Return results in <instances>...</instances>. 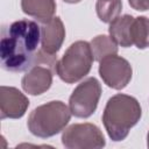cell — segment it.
Instances as JSON below:
<instances>
[{
    "label": "cell",
    "instance_id": "6da1fadb",
    "mask_svg": "<svg viewBox=\"0 0 149 149\" xmlns=\"http://www.w3.org/2000/svg\"><path fill=\"white\" fill-rule=\"evenodd\" d=\"M41 24L22 19L2 28L0 42L1 68L9 72L28 71L38 58Z\"/></svg>",
    "mask_w": 149,
    "mask_h": 149
},
{
    "label": "cell",
    "instance_id": "7a4b0ae2",
    "mask_svg": "<svg viewBox=\"0 0 149 149\" xmlns=\"http://www.w3.org/2000/svg\"><path fill=\"white\" fill-rule=\"evenodd\" d=\"M142 109L140 102L127 94H115L108 99L104 113L102 123L108 136L115 141H123L129 130L140 121Z\"/></svg>",
    "mask_w": 149,
    "mask_h": 149
},
{
    "label": "cell",
    "instance_id": "3957f363",
    "mask_svg": "<svg viewBox=\"0 0 149 149\" xmlns=\"http://www.w3.org/2000/svg\"><path fill=\"white\" fill-rule=\"evenodd\" d=\"M71 115L70 107L63 101L54 100L33 109L28 116L27 126L33 135L47 139L62 132L69 123Z\"/></svg>",
    "mask_w": 149,
    "mask_h": 149
},
{
    "label": "cell",
    "instance_id": "277c9868",
    "mask_svg": "<svg viewBox=\"0 0 149 149\" xmlns=\"http://www.w3.org/2000/svg\"><path fill=\"white\" fill-rule=\"evenodd\" d=\"M93 61L90 43L86 41H77L72 43L62 58L56 62L55 71L63 81L73 84L90 72Z\"/></svg>",
    "mask_w": 149,
    "mask_h": 149
},
{
    "label": "cell",
    "instance_id": "5b68a950",
    "mask_svg": "<svg viewBox=\"0 0 149 149\" xmlns=\"http://www.w3.org/2000/svg\"><path fill=\"white\" fill-rule=\"evenodd\" d=\"M56 62L55 55H49L41 49L37 62L21 80L23 91L31 95H40L48 91L52 84V70H55Z\"/></svg>",
    "mask_w": 149,
    "mask_h": 149
},
{
    "label": "cell",
    "instance_id": "8992f818",
    "mask_svg": "<svg viewBox=\"0 0 149 149\" xmlns=\"http://www.w3.org/2000/svg\"><path fill=\"white\" fill-rule=\"evenodd\" d=\"M100 95L101 85L94 77L83 80L73 90L69 99V107L72 115L81 119L91 116L98 107Z\"/></svg>",
    "mask_w": 149,
    "mask_h": 149
},
{
    "label": "cell",
    "instance_id": "52a82bcc",
    "mask_svg": "<svg viewBox=\"0 0 149 149\" xmlns=\"http://www.w3.org/2000/svg\"><path fill=\"white\" fill-rule=\"evenodd\" d=\"M62 143L68 149H95L105 147V137L93 123H74L62 134Z\"/></svg>",
    "mask_w": 149,
    "mask_h": 149
},
{
    "label": "cell",
    "instance_id": "ba28073f",
    "mask_svg": "<svg viewBox=\"0 0 149 149\" xmlns=\"http://www.w3.org/2000/svg\"><path fill=\"white\" fill-rule=\"evenodd\" d=\"M99 74L108 87L122 90L129 84L133 70L127 59L114 54L99 62Z\"/></svg>",
    "mask_w": 149,
    "mask_h": 149
},
{
    "label": "cell",
    "instance_id": "9c48e42d",
    "mask_svg": "<svg viewBox=\"0 0 149 149\" xmlns=\"http://www.w3.org/2000/svg\"><path fill=\"white\" fill-rule=\"evenodd\" d=\"M29 106L28 98L12 86L0 87V119H20Z\"/></svg>",
    "mask_w": 149,
    "mask_h": 149
},
{
    "label": "cell",
    "instance_id": "30bf717a",
    "mask_svg": "<svg viewBox=\"0 0 149 149\" xmlns=\"http://www.w3.org/2000/svg\"><path fill=\"white\" fill-rule=\"evenodd\" d=\"M65 38V28L58 16L41 23V49L49 54L56 55Z\"/></svg>",
    "mask_w": 149,
    "mask_h": 149
},
{
    "label": "cell",
    "instance_id": "8fae6325",
    "mask_svg": "<svg viewBox=\"0 0 149 149\" xmlns=\"http://www.w3.org/2000/svg\"><path fill=\"white\" fill-rule=\"evenodd\" d=\"M21 9L24 14L43 23L54 17L56 2L55 0H21Z\"/></svg>",
    "mask_w": 149,
    "mask_h": 149
},
{
    "label": "cell",
    "instance_id": "7c38bea8",
    "mask_svg": "<svg viewBox=\"0 0 149 149\" xmlns=\"http://www.w3.org/2000/svg\"><path fill=\"white\" fill-rule=\"evenodd\" d=\"M133 21H134V16L126 14L122 16H118L115 20H113L109 23V28H108L109 36L118 45H121L123 48H128L133 45L132 36H130Z\"/></svg>",
    "mask_w": 149,
    "mask_h": 149
},
{
    "label": "cell",
    "instance_id": "4fadbf2b",
    "mask_svg": "<svg viewBox=\"0 0 149 149\" xmlns=\"http://www.w3.org/2000/svg\"><path fill=\"white\" fill-rule=\"evenodd\" d=\"M132 42L137 49H147L149 47V19L146 16L134 17L132 24Z\"/></svg>",
    "mask_w": 149,
    "mask_h": 149
},
{
    "label": "cell",
    "instance_id": "5bb4252c",
    "mask_svg": "<svg viewBox=\"0 0 149 149\" xmlns=\"http://www.w3.org/2000/svg\"><path fill=\"white\" fill-rule=\"evenodd\" d=\"M90 45L92 49L93 58L98 62L109 55L118 54V44L112 40L111 36L98 35L91 41Z\"/></svg>",
    "mask_w": 149,
    "mask_h": 149
},
{
    "label": "cell",
    "instance_id": "9a60e30c",
    "mask_svg": "<svg viewBox=\"0 0 149 149\" xmlns=\"http://www.w3.org/2000/svg\"><path fill=\"white\" fill-rule=\"evenodd\" d=\"M122 9L121 0H98L95 3L97 15L100 21L111 23L118 16H120Z\"/></svg>",
    "mask_w": 149,
    "mask_h": 149
},
{
    "label": "cell",
    "instance_id": "2e32d148",
    "mask_svg": "<svg viewBox=\"0 0 149 149\" xmlns=\"http://www.w3.org/2000/svg\"><path fill=\"white\" fill-rule=\"evenodd\" d=\"M130 7L135 10H149V0H128Z\"/></svg>",
    "mask_w": 149,
    "mask_h": 149
},
{
    "label": "cell",
    "instance_id": "e0dca14e",
    "mask_svg": "<svg viewBox=\"0 0 149 149\" xmlns=\"http://www.w3.org/2000/svg\"><path fill=\"white\" fill-rule=\"evenodd\" d=\"M63 1H65V2H68V3H78V2H80L81 0H63Z\"/></svg>",
    "mask_w": 149,
    "mask_h": 149
},
{
    "label": "cell",
    "instance_id": "ac0fdd59",
    "mask_svg": "<svg viewBox=\"0 0 149 149\" xmlns=\"http://www.w3.org/2000/svg\"><path fill=\"white\" fill-rule=\"evenodd\" d=\"M147 139H148V148H149V133H148V136H147Z\"/></svg>",
    "mask_w": 149,
    "mask_h": 149
}]
</instances>
